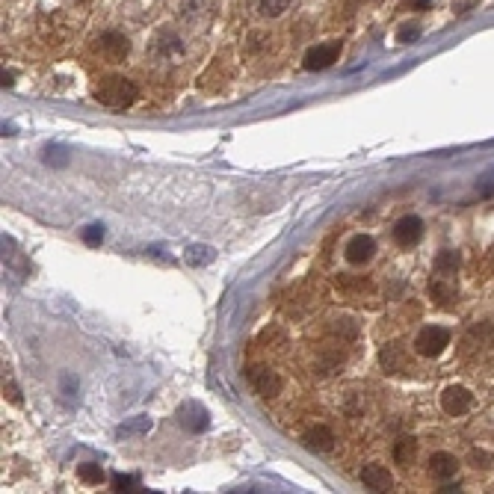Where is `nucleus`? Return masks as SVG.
Here are the masks:
<instances>
[{"label":"nucleus","instance_id":"1","mask_svg":"<svg viewBox=\"0 0 494 494\" xmlns=\"http://www.w3.org/2000/svg\"><path fill=\"white\" fill-rule=\"evenodd\" d=\"M95 98H98V101H101L104 107H113V110H127V107H131L136 98H140V92H136L133 80H127V77H118V74H110V77H104V80L98 83Z\"/></svg>","mask_w":494,"mask_h":494},{"label":"nucleus","instance_id":"2","mask_svg":"<svg viewBox=\"0 0 494 494\" xmlns=\"http://www.w3.org/2000/svg\"><path fill=\"white\" fill-rule=\"evenodd\" d=\"M447 347H450V329H444V325H427L414 338V352L423 355V358H438Z\"/></svg>","mask_w":494,"mask_h":494},{"label":"nucleus","instance_id":"3","mask_svg":"<svg viewBox=\"0 0 494 494\" xmlns=\"http://www.w3.org/2000/svg\"><path fill=\"white\" fill-rule=\"evenodd\" d=\"M95 54H101V59H107V63H125L127 54H131V39L125 33H116V30H107L95 39Z\"/></svg>","mask_w":494,"mask_h":494},{"label":"nucleus","instance_id":"4","mask_svg":"<svg viewBox=\"0 0 494 494\" xmlns=\"http://www.w3.org/2000/svg\"><path fill=\"white\" fill-rule=\"evenodd\" d=\"M249 385L255 388V394H261L264 400H272V397H279L281 388H284V382L281 376L275 373L272 367H264V364H255V367H249Z\"/></svg>","mask_w":494,"mask_h":494},{"label":"nucleus","instance_id":"5","mask_svg":"<svg viewBox=\"0 0 494 494\" xmlns=\"http://www.w3.org/2000/svg\"><path fill=\"white\" fill-rule=\"evenodd\" d=\"M181 54H184V42L178 39V33H172L169 27L157 30V36L151 39V56L157 63H172Z\"/></svg>","mask_w":494,"mask_h":494},{"label":"nucleus","instance_id":"6","mask_svg":"<svg viewBox=\"0 0 494 494\" xmlns=\"http://www.w3.org/2000/svg\"><path fill=\"white\" fill-rule=\"evenodd\" d=\"M338 56H341V42L314 45V47H308V54H305V68H308V72H323V68L338 63Z\"/></svg>","mask_w":494,"mask_h":494},{"label":"nucleus","instance_id":"7","mask_svg":"<svg viewBox=\"0 0 494 494\" xmlns=\"http://www.w3.org/2000/svg\"><path fill=\"white\" fill-rule=\"evenodd\" d=\"M178 423H181V429L186 432H204L207 427H211V414H207L204 406H199V402H184L181 409H178Z\"/></svg>","mask_w":494,"mask_h":494},{"label":"nucleus","instance_id":"8","mask_svg":"<svg viewBox=\"0 0 494 494\" xmlns=\"http://www.w3.org/2000/svg\"><path fill=\"white\" fill-rule=\"evenodd\" d=\"M473 406V394L468 388H462V385H450V388H444L441 394V409L450 414V418H459V414H465L468 409Z\"/></svg>","mask_w":494,"mask_h":494},{"label":"nucleus","instance_id":"9","mask_svg":"<svg viewBox=\"0 0 494 494\" xmlns=\"http://www.w3.org/2000/svg\"><path fill=\"white\" fill-rule=\"evenodd\" d=\"M420 237H423V219L420 216H402V219L394 225V240H397L400 246H418L420 243Z\"/></svg>","mask_w":494,"mask_h":494},{"label":"nucleus","instance_id":"10","mask_svg":"<svg viewBox=\"0 0 494 494\" xmlns=\"http://www.w3.org/2000/svg\"><path fill=\"white\" fill-rule=\"evenodd\" d=\"M361 482L367 486L370 491H391L394 488V477L391 471L379 465V462H370V465L361 468Z\"/></svg>","mask_w":494,"mask_h":494},{"label":"nucleus","instance_id":"11","mask_svg":"<svg viewBox=\"0 0 494 494\" xmlns=\"http://www.w3.org/2000/svg\"><path fill=\"white\" fill-rule=\"evenodd\" d=\"M373 252H376V243H373L370 234H355L352 240L347 243V261L361 266V264H370Z\"/></svg>","mask_w":494,"mask_h":494},{"label":"nucleus","instance_id":"12","mask_svg":"<svg viewBox=\"0 0 494 494\" xmlns=\"http://www.w3.org/2000/svg\"><path fill=\"white\" fill-rule=\"evenodd\" d=\"M429 473L436 480H441V482H450L453 477L459 473V459L453 456V453H432L429 456Z\"/></svg>","mask_w":494,"mask_h":494},{"label":"nucleus","instance_id":"13","mask_svg":"<svg viewBox=\"0 0 494 494\" xmlns=\"http://www.w3.org/2000/svg\"><path fill=\"white\" fill-rule=\"evenodd\" d=\"M302 444L311 453H332L334 450V432L329 427H311V429H305Z\"/></svg>","mask_w":494,"mask_h":494},{"label":"nucleus","instance_id":"14","mask_svg":"<svg viewBox=\"0 0 494 494\" xmlns=\"http://www.w3.org/2000/svg\"><path fill=\"white\" fill-rule=\"evenodd\" d=\"M429 296L436 302H441V305H447V302H453L459 296V284H456V279L453 275H441V272H436V279L429 281Z\"/></svg>","mask_w":494,"mask_h":494},{"label":"nucleus","instance_id":"15","mask_svg":"<svg viewBox=\"0 0 494 494\" xmlns=\"http://www.w3.org/2000/svg\"><path fill=\"white\" fill-rule=\"evenodd\" d=\"M379 361L388 373H400V370H406L409 358H406V350H402L400 343H385L382 352H379Z\"/></svg>","mask_w":494,"mask_h":494},{"label":"nucleus","instance_id":"16","mask_svg":"<svg viewBox=\"0 0 494 494\" xmlns=\"http://www.w3.org/2000/svg\"><path fill=\"white\" fill-rule=\"evenodd\" d=\"M414 453H418V441H414V438H400L397 444H394V462L402 465V468L411 465Z\"/></svg>","mask_w":494,"mask_h":494},{"label":"nucleus","instance_id":"17","mask_svg":"<svg viewBox=\"0 0 494 494\" xmlns=\"http://www.w3.org/2000/svg\"><path fill=\"white\" fill-rule=\"evenodd\" d=\"M252 3V9L258 15H264V18H279L284 9L290 6V0H249Z\"/></svg>","mask_w":494,"mask_h":494},{"label":"nucleus","instance_id":"18","mask_svg":"<svg viewBox=\"0 0 494 494\" xmlns=\"http://www.w3.org/2000/svg\"><path fill=\"white\" fill-rule=\"evenodd\" d=\"M459 264H462V258H459L456 249H444V252H438V258H436V272H441V275H456Z\"/></svg>","mask_w":494,"mask_h":494},{"label":"nucleus","instance_id":"19","mask_svg":"<svg viewBox=\"0 0 494 494\" xmlns=\"http://www.w3.org/2000/svg\"><path fill=\"white\" fill-rule=\"evenodd\" d=\"M148 429H151V418L140 414V418H133L131 423L118 427V429H116V436H118V438H131V436H142V432H148Z\"/></svg>","mask_w":494,"mask_h":494},{"label":"nucleus","instance_id":"20","mask_svg":"<svg viewBox=\"0 0 494 494\" xmlns=\"http://www.w3.org/2000/svg\"><path fill=\"white\" fill-rule=\"evenodd\" d=\"M3 261L12 266V270L18 272V275H24L27 272V266H24V258H21V252L15 249V243L9 240V237H3Z\"/></svg>","mask_w":494,"mask_h":494},{"label":"nucleus","instance_id":"21","mask_svg":"<svg viewBox=\"0 0 494 494\" xmlns=\"http://www.w3.org/2000/svg\"><path fill=\"white\" fill-rule=\"evenodd\" d=\"M216 258V252L211 249V246H190L186 249V264L190 266H204V264H211Z\"/></svg>","mask_w":494,"mask_h":494},{"label":"nucleus","instance_id":"22","mask_svg":"<svg viewBox=\"0 0 494 494\" xmlns=\"http://www.w3.org/2000/svg\"><path fill=\"white\" fill-rule=\"evenodd\" d=\"M77 477L89 482V486H101L104 471H101V465H95V462H83V465H77Z\"/></svg>","mask_w":494,"mask_h":494},{"label":"nucleus","instance_id":"23","mask_svg":"<svg viewBox=\"0 0 494 494\" xmlns=\"http://www.w3.org/2000/svg\"><path fill=\"white\" fill-rule=\"evenodd\" d=\"M83 240L89 246H98V243L104 240V225H89V228L83 231Z\"/></svg>","mask_w":494,"mask_h":494},{"label":"nucleus","instance_id":"24","mask_svg":"<svg viewBox=\"0 0 494 494\" xmlns=\"http://www.w3.org/2000/svg\"><path fill=\"white\" fill-rule=\"evenodd\" d=\"M133 486H136L133 477H125V473H116V477H113V488L116 491H131Z\"/></svg>","mask_w":494,"mask_h":494},{"label":"nucleus","instance_id":"25","mask_svg":"<svg viewBox=\"0 0 494 494\" xmlns=\"http://www.w3.org/2000/svg\"><path fill=\"white\" fill-rule=\"evenodd\" d=\"M3 397H9V400L15 402V406H21V394H18L15 385H12V382H6V379H3Z\"/></svg>","mask_w":494,"mask_h":494},{"label":"nucleus","instance_id":"26","mask_svg":"<svg viewBox=\"0 0 494 494\" xmlns=\"http://www.w3.org/2000/svg\"><path fill=\"white\" fill-rule=\"evenodd\" d=\"M418 36H420V27H418V24H411V27H402V30H400V42H414Z\"/></svg>","mask_w":494,"mask_h":494},{"label":"nucleus","instance_id":"27","mask_svg":"<svg viewBox=\"0 0 494 494\" xmlns=\"http://www.w3.org/2000/svg\"><path fill=\"white\" fill-rule=\"evenodd\" d=\"M409 3H411L414 9H427V6H432V0H409Z\"/></svg>","mask_w":494,"mask_h":494},{"label":"nucleus","instance_id":"28","mask_svg":"<svg viewBox=\"0 0 494 494\" xmlns=\"http://www.w3.org/2000/svg\"><path fill=\"white\" fill-rule=\"evenodd\" d=\"M12 83H15V77H12V74H6V72H3V86H6V89H9V86H12Z\"/></svg>","mask_w":494,"mask_h":494}]
</instances>
